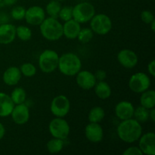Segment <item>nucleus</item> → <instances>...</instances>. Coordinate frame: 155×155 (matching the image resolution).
I'll return each instance as SVG.
<instances>
[{
	"label": "nucleus",
	"mask_w": 155,
	"mask_h": 155,
	"mask_svg": "<svg viewBox=\"0 0 155 155\" xmlns=\"http://www.w3.org/2000/svg\"><path fill=\"white\" fill-rule=\"evenodd\" d=\"M118 137L126 143L137 142L142 135V127L133 118L121 120L117 129Z\"/></svg>",
	"instance_id": "nucleus-1"
},
{
	"label": "nucleus",
	"mask_w": 155,
	"mask_h": 155,
	"mask_svg": "<svg viewBox=\"0 0 155 155\" xmlns=\"http://www.w3.org/2000/svg\"><path fill=\"white\" fill-rule=\"evenodd\" d=\"M82 61L80 58L72 52H67L59 56L58 68L62 74L68 77L77 75L81 70Z\"/></svg>",
	"instance_id": "nucleus-2"
},
{
	"label": "nucleus",
	"mask_w": 155,
	"mask_h": 155,
	"mask_svg": "<svg viewBox=\"0 0 155 155\" xmlns=\"http://www.w3.org/2000/svg\"><path fill=\"white\" fill-rule=\"evenodd\" d=\"M39 27L41 34L47 40L57 41L63 36V24L58 18H45Z\"/></svg>",
	"instance_id": "nucleus-3"
},
{
	"label": "nucleus",
	"mask_w": 155,
	"mask_h": 155,
	"mask_svg": "<svg viewBox=\"0 0 155 155\" xmlns=\"http://www.w3.org/2000/svg\"><path fill=\"white\" fill-rule=\"evenodd\" d=\"M58 61L59 55L55 51L46 49L39 55L38 64L42 72L45 74H51L58 68Z\"/></svg>",
	"instance_id": "nucleus-4"
},
{
	"label": "nucleus",
	"mask_w": 155,
	"mask_h": 155,
	"mask_svg": "<svg viewBox=\"0 0 155 155\" xmlns=\"http://www.w3.org/2000/svg\"><path fill=\"white\" fill-rule=\"evenodd\" d=\"M95 15V7L88 2H80L73 7V19L80 24H86L89 22Z\"/></svg>",
	"instance_id": "nucleus-5"
},
{
	"label": "nucleus",
	"mask_w": 155,
	"mask_h": 155,
	"mask_svg": "<svg viewBox=\"0 0 155 155\" xmlns=\"http://www.w3.org/2000/svg\"><path fill=\"white\" fill-rule=\"evenodd\" d=\"M90 28L94 33L104 36L111 30L112 21L105 14H95L90 20Z\"/></svg>",
	"instance_id": "nucleus-6"
},
{
	"label": "nucleus",
	"mask_w": 155,
	"mask_h": 155,
	"mask_svg": "<svg viewBox=\"0 0 155 155\" xmlns=\"http://www.w3.org/2000/svg\"><path fill=\"white\" fill-rule=\"evenodd\" d=\"M48 130L53 138L65 140L69 136L71 128L64 117H55L49 123Z\"/></svg>",
	"instance_id": "nucleus-7"
},
{
	"label": "nucleus",
	"mask_w": 155,
	"mask_h": 155,
	"mask_svg": "<svg viewBox=\"0 0 155 155\" xmlns=\"http://www.w3.org/2000/svg\"><path fill=\"white\" fill-rule=\"evenodd\" d=\"M128 84L132 92L141 94L150 88L151 79L145 73L138 72L131 76Z\"/></svg>",
	"instance_id": "nucleus-8"
},
{
	"label": "nucleus",
	"mask_w": 155,
	"mask_h": 155,
	"mask_svg": "<svg viewBox=\"0 0 155 155\" xmlns=\"http://www.w3.org/2000/svg\"><path fill=\"white\" fill-rule=\"evenodd\" d=\"M70 110L71 102L65 95H57L51 101L50 110L55 117H64L68 114Z\"/></svg>",
	"instance_id": "nucleus-9"
},
{
	"label": "nucleus",
	"mask_w": 155,
	"mask_h": 155,
	"mask_svg": "<svg viewBox=\"0 0 155 155\" xmlns=\"http://www.w3.org/2000/svg\"><path fill=\"white\" fill-rule=\"evenodd\" d=\"M45 18V12L40 6H31L28 9H26L24 19L30 25L39 26Z\"/></svg>",
	"instance_id": "nucleus-10"
},
{
	"label": "nucleus",
	"mask_w": 155,
	"mask_h": 155,
	"mask_svg": "<svg viewBox=\"0 0 155 155\" xmlns=\"http://www.w3.org/2000/svg\"><path fill=\"white\" fill-rule=\"evenodd\" d=\"M117 61L121 66L127 69H132L137 65L139 58L134 51L128 48L122 49L118 52Z\"/></svg>",
	"instance_id": "nucleus-11"
},
{
	"label": "nucleus",
	"mask_w": 155,
	"mask_h": 155,
	"mask_svg": "<svg viewBox=\"0 0 155 155\" xmlns=\"http://www.w3.org/2000/svg\"><path fill=\"white\" fill-rule=\"evenodd\" d=\"M139 148L143 154H155V134L153 132L145 133L139 140Z\"/></svg>",
	"instance_id": "nucleus-12"
},
{
	"label": "nucleus",
	"mask_w": 155,
	"mask_h": 155,
	"mask_svg": "<svg viewBox=\"0 0 155 155\" xmlns=\"http://www.w3.org/2000/svg\"><path fill=\"white\" fill-rule=\"evenodd\" d=\"M12 120L17 125H24L30 119V110L25 103L15 104L11 114Z\"/></svg>",
	"instance_id": "nucleus-13"
},
{
	"label": "nucleus",
	"mask_w": 155,
	"mask_h": 155,
	"mask_svg": "<svg viewBox=\"0 0 155 155\" xmlns=\"http://www.w3.org/2000/svg\"><path fill=\"white\" fill-rule=\"evenodd\" d=\"M76 81L79 87L84 90H89L93 89L95 85L96 84L97 80L95 79V75L92 72L89 71H81L80 70L77 74Z\"/></svg>",
	"instance_id": "nucleus-14"
},
{
	"label": "nucleus",
	"mask_w": 155,
	"mask_h": 155,
	"mask_svg": "<svg viewBox=\"0 0 155 155\" xmlns=\"http://www.w3.org/2000/svg\"><path fill=\"white\" fill-rule=\"evenodd\" d=\"M85 136L91 142L98 143L102 141L104 137V131L98 123H89L85 128Z\"/></svg>",
	"instance_id": "nucleus-15"
},
{
	"label": "nucleus",
	"mask_w": 155,
	"mask_h": 155,
	"mask_svg": "<svg viewBox=\"0 0 155 155\" xmlns=\"http://www.w3.org/2000/svg\"><path fill=\"white\" fill-rule=\"evenodd\" d=\"M134 106L131 102L128 101H121L115 106V114L117 117L120 120L133 118Z\"/></svg>",
	"instance_id": "nucleus-16"
},
{
	"label": "nucleus",
	"mask_w": 155,
	"mask_h": 155,
	"mask_svg": "<svg viewBox=\"0 0 155 155\" xmlns=\"http://www.w3.org/2000/svg\"><path fill=\"white\" fill-rule=\"evenodd\" d=\"M16 38V27L14 24L4 23L0 25V44L8 45Z\"/></svg>",
	"instance_id": "nucleus-17"
},
{
	"label": "nucleus",
	"mask_w": 155,
	"mask_h": 155,
	"mask_svg": "<svg viewBox=\"0 0 155 155\" xmlns=\"http://www.w3.org/2000/svg\"><path fill=\"white\" fill-rule=\"evenodd\" d=\"M21 74L20 68L17 67H10L5 71L2 76L3 82L6 85L10 86H16L21 79Z\"/></svg>",
	"instance_id": "nucleus-18"
},
{
	"label": "nucleus",
	"mask_w": 155,
	"mask_h": 155,
	"mask_svg": "<svg viewBox=\"0 0 155 155\" xmlns=\"http://www.w3.org/2000/svg\"><path fill=\"white\" fill-rule=\"evenodd\" d=\"M81 26L79 22L74 19L65 21L63 24V36L68 39H75L77 38Z\"/></svg>",
	"instance_id": "nucleus-19"
},
{
	"label": "nucleus",
	"mask_w": 155,
	"mask_h": 155,
	"mask_svg": "<svg viewBox=\"0 0 155 155\" xmlns=\"http://www.w3.org/2000/svg\"><path fill=\"white\" fill-rule=\"evenodd\" d=\"M15 105L10 95L0 92V117L10 116Z\"/></svg>",
	"instance_id": "nucleus-20"
},
{
	"label": "nucleus",
	"mask_w": 155,
	"mask_h": 155,
	"mask_svg": "<svg viewBox=\"0 0 155 155\" xmlns=\"http://www.w3.org/2000/svg\"><path fill=\"white\" fill-rule=\"evenodd\" d=\"M94 90L95 95L100 99H107L111 95V88L104 80L97 82L94 86Z\"/></svg>",
	"instance_id": "nucleus-21"
},
{
	"label": "nucleus",
	"mask_w": 155,
	"mask_h": 155,
	"mask_svg": "<svg viewBox=\"0 0 155 155\" xmlns=\"http://www.w3.org/2000/svg\"><path fill=\"white\" fill-rule=\"evenodd\" d=\"M140 105L149 110L154 108L155 106V92L154 90L148 89L141 93Z\"/></svg>",
	"instance_id": "nucleus-22"
},
{
	"label": "nucleus",
	"mask_w": 155,
	"mask_h": 155,
	"mask_svg": "<svg viewBox=\"0 0 155 155\" xmlns=\"http://www.w3.org/2000/svg\"><path fill=\"white\" fill-rule=\"evenodd\" d=\"M105 116L104 110L101 107L95 106L93 107L89 111L88 114V119L89 123H98L99 124L101 121L103 120Z\"/></svg>",
	"instance_id": "nucleus-23"
},
{
	"label": "nucleus",
	"mask_w": 155,
	"mask_h": 155,
	"mask_svg": "<svg viewBox=\"0 0 155 155\" xmlns=\"http://www.w3.org/2000/svg\"><path fill=\"white\" fill-rule=\"evenodd\" d=\"M64 140L57 139V138H52L50 139L46 144V148L48 151L51 154H57L61 152L64 146Z\"/></svg>",
	"instance_id": "nucleus-24"
},
{
	"label": "nucleus",
	"mask_w": 155,
	"mask_h": 155,
	"mask_svg": "<svg viewBox=\"0 0 155 155\" xmlns=\"http://www.w3.org/2000/svg\"><path fill=\"white\" fill-rule=\"evenodd\" d=\"M11 98L15 104H19L24 103L27 98V93L22 87H16L12 90L10 95Z\"/></svg>",
	"instance_id": "nucleus-25"
},
{
	"label": "nucleus",
	"mask_w": 155,
	"mask_h": 155,
	"mask_svg": "<svg viewBox=\"0 0 155 155\" xmlns=\"http://www.w3.org/2000/svg\"><path fill=\"white\" fill-rule=\"evenodd\" d=\"M133 117L135 120L141 123H145L149 120V109L140 105L134 109Z\"/></svg>",
	"instance_id": "nucleus-26"
},
{
	"label": "nucleus",
	"mask_w": 155,
	"mask_h": 155,
	"mask_svg": "<svg viewBox=\"0 0 155 155\" xmlns=\"http://www.w3.org/2000/svg\"><path fill=\"white\" fill-rule=\"evenodd\" d=\"M61 8V5L60 4V2L51 0L46 5L45 12L51 18H58Z\"/></svg>",
	"instance_id": "nucleus-27"
},
{
	"label": "nucleus",
	"mask_w": 155,
	"mask_h": 155,
	"mask_svg": "<svg viewBox=\"0 0 155 155\" xmlns=\"http://www.w3.org/2000/svg\"><path fill=\"white\" fill-rule=\"evenodd\" d=\"M32 30L27 26L20 25L16 27V36L24 42L30 40L32 38Z\"/></svg>",
	"instance_id": "nucleus-28"
},
{
	"label": "nucleus",
	"mask_w": 155,
	"mask_h": 155,
	"mask_svg": "<svg viewBox=\"0 0 155 155\" xmlns=\"http://www.w3.org/2000/svg\"><path fill=\"white\" fill-rule=\"evenodd\" d=\"M94 32L92 31V29L84 27V28L80 29L77 39H78V40L82 43H88L92 40Z\"/></svg>",
	"instance_id": "nucleus-29"
},
{
	"label": "nucleus",
	"mask_w": 155,
	"mask_h": 155,
	"mask_svg": "<svg viewBox=\"0 0 155 155\" xmlns=\"http://www.w3.org/2000/svg\"><path fill=\"white\" fill-rule=\"evenodd\" d=\"M21 74L26 77H32L36 74V68L32 63H24L20 68Z\"/></svg>",
	"instance_id": "nucleus-30"
},
{
	"label": "nucleus",
	"mask_w": 155,
	"mask_h": 155,
	"mask_svg": "<svg viewBox=\"0 0 155 155\" xmlns=\"http://www.w3.org/2000/svg\"><path fill=\"white\" fill-rule=\"evenodd\" d=\"M26 8L23 6H15L11 12V16L15 21H21L25 17Z\"/></svg>",
	"instance_id": "nucleus-31"
},
{
	"label": "nucleus",
	"mask_w": 155,
	"mask_h": 155,
	"mask_svg": "<svg viewBox=\"0 0 155 155\" xmlns=\"http://www.w3.org/2000/svg\"><path fill=\"white\" fill-rule=\"evenodd\" d=\"M58 18L64 22L68 21L73 18V7L71 6H64L61 8L58 14Z\"/></svg>",
	"instance_id": "nucleus-32"
},
{
	"label": "nucleus",
	"mask_w": 155,
	"mask_h": 155,
	"mask_svg": "<svg viewBox=\"0 0 155 155\" xmlns=\"http://www.w3.org/2000/svg\"><path fill=\"white\" fill-rule=\"evenodd\" d=\"M140 17L141 20L146 24H150L154 20V16L153 15V13L151 11L148 10H145L142 12Z\"/></svg>",
	"instance_id": "nucleus-33"
},
{
	"label": "nucleus",
	"mask_w": 155,
	"mask_h": 155,
	"mask_svg": "<svg viewBox=\"0 0 155 155\" xmlns=\"http://www.w3.org/2000/svg\"><path fill=\"white\" fill-rule=\"evenodd\" d=\"M124 155H142V152L139 149V146H131L127 148L123 153Z\"/></svg>",
	"instance_id": "nucleus-34"
},
{
	"label": "nucleus",
	"mask_w": 155,
	"mask_h": 155,
	"mask_svg": "<svg viewBox=\"0 0 155 155\" xmlns=\"http://www.w3.org/2000/svg\"><path fill=\"white\" fill-rule=\"evenodd\" d=\"M94 75H95L97 81H103L105 80L106 77H107V74L103 70H98Z\"/></svg>",
	"instance_id": "nucleus-35"
},
{
	"label": "nucleus",
	"mask_w": 155,
	"mask_h": 155,
	"mask_svg": "<svg viewBox=\"0 0 155 155\" xmlns=\"http://www.w3.org/2000/svg\"><path fill=\"white\" fill-rule=\"evenodd\" d=\"M148 71L151 77H155V61L152 60L148 65Z\"/></svg>",
	"instance_id": "nucleus-36"
},
{
	"label": "nucleus",
	"mask_w": 155,
	"mask_h": 155,
	"mask_svg": "<svg viewBox=\"0 0 155 155\" xmlns=\"http://www.w3.org/2000/svg\"><path fill=\"white\" fill-rule=\"evenodd\" d=\"M149 120L152 122H155V109L151 108L149 110Z\"/></svg>",
	"instance_id": "nucleus-37"
},
{
	"label": "nucleus",
	"mask_w": 155,
	"mask_h": 155,
	"mask_svg": "<svg viewBox=\"0 0 155 155\" xmlns=\"http://www.w3.org/2000/svg\"><path fill=\"white\" fill-rule=\"evenodd\" d=\"M5 134V129L4 125L0 123V140L3 139Z\"/></svg>",
	"instance_id": "nucleus-38"
},
{
	"label": "nucleus",
	"mask_w": 155,
	"mask_h": 155,
	"mask_svg": "<svg viewBox=\"0 0 155 155\" xmlns=\"http://www.w3.org/2000/svg\"><path fill=\"white\" fill-rule=\"evenodd\" d=\"M18 0H2V2H3L4 5L8 6H11V5H14L15 3L17 2Z\"/></svg>",
	"instance_id": "nucleus-39"
},
{
	"label": "nucleus",
	"mask_w": 155,
	"mask_h": 155,
	"mask_svg": "<svg viewBox=\"0 0 155 155\" xmlns=\"http://www.w3.org/2000/svg\"><path fill=\"white\" fill-rule=\"evenodd\" d=\"M149 25L151 26V30H152V32H154L155 31V19L149 24Z\"/></svg>",
	"instance_id": "nucleus-40"
},
{
	"label": "nucleus",
	"mask_w": 155,
	"mask_h": 155,
	"mask_svg": "<svg viewBox=\"0 0 155 155\" xmlns=\"http://www.w3.org/2000/svg\"><path fill=\"white\" fill-rule=\"evenodd\" d=\"M56 1H58V2H63V1H64V0H56Z\"/></svg>",
	"instance_id": "nucleus-41"
},
{
	"label": "nucleus",
	"mask_w": 155,
	"mask_h": 155,
	"mask_svg": "<svg viewBox=\"0 0 155 155\" xmlns=\"http://www.w3.org/2000/svg\"><path fill=\"white\" fill-rule=\"evenodd\" d=\"M2 0H0V2H2Z\"/></svg>",
	"instance_id": "nucleus-42"
}]
</instances>
